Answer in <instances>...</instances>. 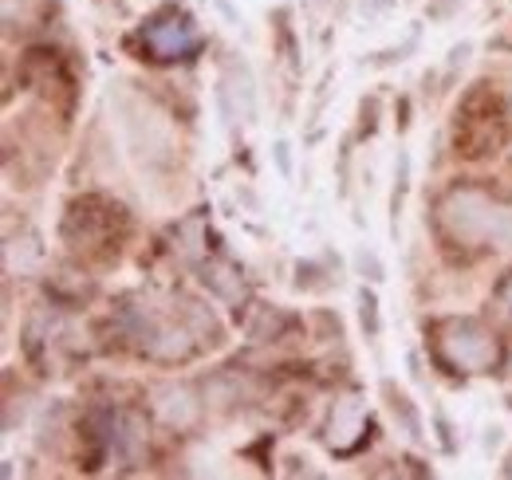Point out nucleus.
<instances>
[{"mask_svg":"<svg viewBox=\"0 0 512 480\" xmlns=\"http://www.w3.org/2000/svg\"><path fill=\"white\" fill-rule=\"evenodd\" d=\"M438 217L446 233L461 244H493V248H512V209L493 201L485 189H449L446 201L438 205Z\"/></svg>","mask_w":512,"mask_h":480,"instance_id":"nucleus-1","label":"nucleus"},{"mask_svg":"<svg viewBox=\"0 0 512 480\" xmlns=\"http://www.w3.org/2000/svg\"><path fill=\"white\" fill-rule=\"evenodd\" d=\"M438 351L453 370H469V374H485L501 359V347L493 339L489 327H481L477 319H449L438 331Z\"/></svg>","mask_w":512,"mask_h":480,"instance_id":"nucleus-2","label":"nucleus"},{"mask_svg":"<svg viewBox=\"0 0 512 480\" xmlns=\"http://www.w3.org/2000/svg\"><path fill=\"white\" fill-rule=\"evenodd\" d=\"M127 134L134 146V158H142V166H166L174 158V138L170 126L158 119L150 107L130 103L127 107Z\"/></svg>","mask_w":512,"mask_h":480,"instance_id":"nucleus-3","label":"nucleus"},{"mask_svg":"<svg viewBox=\"0 0 512 480\" xmlns=\"http://www.w3.org/2000/svg\"><path fill=\"white\" fill-rule=\"evenodd\" d=\"M142 44L158 56V60H182L193 56L201 48V36L186 16H170V20H154L146 32H142Z\"/></svg>","mask_w":512,"mask_h":480,"instance_id":"nucleus-4","label":"nucleus"},{"mask_svg":"<svg viewBox=\"0 0 512 480\" xmlns=\"http://www.w3.org/2000/svg\"><path fill=\"white\" fill-rule=\"evenodd\" d=\"M221 107H225V115H233V119L253 122L256 91H253V75H249L245 63H229V67H225V75H221Z\"/></svg>","mask_w":512,"mask_h":480,"instance_id":"nucleus-5","label":"nucleus"},{"mask_svg":"<svg viewBox=\"0 0 512 480\" xmlns=\"http://www.w3.org/2000/svg\"><path fill=\"white\" fill-rule=\"evenodd\" d=\"M363 429H367L363 406H359L355 398H347V402H339V406L331 410V425H327V445H331L335 453H351V445L363 437Z\"/></svg>","mask_w":512,"mask_h":480,"instance_id":"nucleus-6","label":"nucleus"},{"mask_svg":"<svg viewBox=\"0 0 512 480\" xmlns=\"http://www.w3.org/2000/svg\"><path fill=\"white\" fill-rule=\"evenodd\" d=\"M154 410H158V418L166 421V425H174V429H190L193 421L201 418V402H197V394H193L190 386H166L154 398Z\"/></svg>","mask_w":512,"mask_h":480,"instance_id":"nucleus-7","label":"nucleus"},{"mask_svg":"<svg viewBox=\"0 0 512 480\" xmlns=\"http://www.w3.org/2000/svg\"><path fill=\"white\" fill-rule=\"evenodd\" d=\"M386 402H390V414H394V421H402V429L418 441L422 437V421H418V410L410 406V398L406 394H398L394 386H386Z\"/></svg>","mask_w":512,"mask_h":480,"instance_id":"nucleus-8","label":"nucleus"},{"mask_svg":"<svg viewBox=\"0 0 512 480\" xmlns=\"http://www.w3.org/2000/svg\"><path fill=\"white\" fill-rule=\"evenodd\" d=\"M406 185H410V158H406V154H398V170H394V193H390V221H394V229H398V217H402Z\"/></svg>","mask_w":512,"mask_h":480,"instance_id":"nucleus-9","label":"nucleus"},{"mask_svg":"<svg viewBox=\"0 0 512 480\" xmlns=\"http://www.w3.org/2000/svg\"><path fill=\"white\" fill-rule=\"evenodd\" d=\"M359 319H363V331L367 335H379V300H375V292H359Z\"/></svg>","mask_w":512,"mask_h":480,"instance_id":"nucleus-10","label":"nucleus"},{"mask_svg":"<svg viewBox=\"0 0 512 480\" xmlns=\"http://www.w3.org/2000/svg\"><path fill=\"white\" fill-rule=\"evenodd\" d=\"M355 268H359L367 280H383V260H379L371 248H359V252H355Z\"/></svg>","mask_w":512,"mask_h":480,"instance_id":"nucleus-11","label":"nucleus"},{"mask_svg":"<svg viewBox=\"0 0 512 480\" xmlns=\"http://www.w3.org/2000/svg\"><path fill=\"white\" fill-rule=\"evenodd\" d=\"M457 4H461V0H434V16H449Z\"/></svg>","mask_w":512,"mask_h":480,"instance_id":"nucleus-12","label":"nucleus"},{"mask_svg":"<svg viewBox=\"0 0 512 480\" xmlns=\"http://www.w3.org/2000/svg\"><path fill=\"white\" fill-rule=\"evenodd\" d=\"M497 296L505 300V307H512V276L505 280V284H501V288H497Z\"/></svg>","mask_w":512,"mask_h":480,"instance_id":"nucleus-13","label":"nucleus"},{"mask_svg":"<svg viewBox=\"0 0 512 480\" xmlns=\"http://www.w3.org/2000/svg\"><path fill=\"white\" fill-rule=\"evenodd\" d=\"M509 477H512V457H509Z\"/></svg>","mask_w":512,"mask_h":480,"instance_id":"nucleus-14","label":"nucleus"}]
</instances>
